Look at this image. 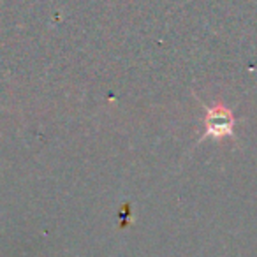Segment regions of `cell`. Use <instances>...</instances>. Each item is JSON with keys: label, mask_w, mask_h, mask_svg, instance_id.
<instances>
[{"label": "cell", "mask_w": 257, "mask_h": 257, "mask_svg": "<svg viewBox=\"0 0 257 257\" xmlns=\"http://www.w3.org/2000/svg\"><path fill=\"white\" fill-rule=\"evenodd\" d=\"M206 107V116H204V123H206V133L203 138L213 136V138H225L234 134V116L232 113L224 107L222 104H217L213 107Z\"/></svg>", "instance_id": "cell-1"}]
</instances>
